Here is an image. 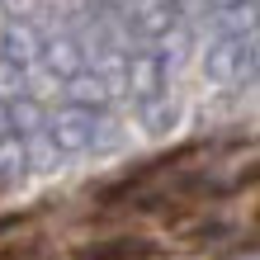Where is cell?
I'll list each match as a JSON object with an SVG mask.
<instances>
[{
    "instance_id": "1",
    "label": "cell",
    "mask_w": 260,
    "mask_h": 260,
    "mask_svg": "<svg viewBox=\"0 0 260 260\" xmlns=\"http://www.w3.org/2000/svg\"><path fill=\"white\" fill-rule=\"evenodd\" d=\"M156 246L142 237H114V241H100V246H85L76 260H151Z\"/></svg>"
}]
</instances>
